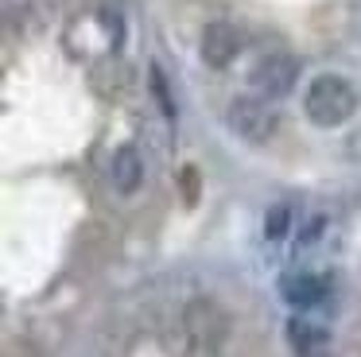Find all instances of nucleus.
I'll use <instances>...</instances> for the list:
<instances>
[{
	"label": "nucleus",
	"instance_id": "2",
	"mask_svg": "<svg viewBox=\"0 0 361 357\" xmlns=\"http://www.w3.org/2000/svg\"><path fill=\"white\" fill-rule=\"evenodd\" d=\"M226 121L249 144H268L276 136V128H280V113L264 97H233L226 109Z\"/></svg>",
	"mask_w": 361,
	"mask_h": 357
},
{
	"label": "nucleus",
	"instance_id": "3",
	"mask_svg": "<svg viewBox=\"0 0 361 357\" xmlns=\"http://www.w3.org/2000/svg\"><path fill=\"white\" fill-rule=\"evenodd\" d=\"M299 59L288 51H276V54H264L257 66L249 70V85L257 90V97H288L299 82Z\"/></svg>",
	"mask_w": 361,
	"mask_h": 357
},
{
	"label": "nucleus",
	"instance_id": "9",
	"mask_svg": "<svg viewBox=\"0 0 361 357\" xmlns=\"http://www.w3.org/2000/svg\"><path fill=\"white\" fill-rule=\"evenodd\" d=\"M288 225H291V206H288V202H276V206L264 214V237L268 241H280L283 233H288Z\"/></svg>",
	"mask_w": 361,
	"mask_h": 357
},
{
	"label": "nucleus",
	"instance_id": "8",
	"mask_svg": "<svg viewBox=\"0 0 361 357\" xmlns=\"http://www.w3.org/2000/svg\"><path fill=\"white\" fill-rule=\"evenodd\" d=\"M288 338H291V349H295L299 357H319L330 341L322 326H311V322H303V318H291L288 322Z\"/></svg>",
	"mask_w": 361,
	"mask_h": 357
},
{
	"label": "nucleus",
	"instance_id": "5",
	"mask_svg": "<svg viewBox=\"0 0 361 357\" xmlns=\"http://www.w3.org/2000/svg\"><path fill=\"white\" fill-rule=\"evenodd\" d=\"M241 51H245V31L229 20H210L202 28V35H198V54L214 70H226Z\"/></svg>",
	"mask_w": 361,
	"mask_h": 357
},
{
	"label": "nucleus",
	"instance_id": "4",
	"mask_svg": "<svg viewBox=\"0 0 361 357\" xmlns=\"http://www.w3.org/2000/svg\"><path fill=\"white\" fill-rule=\"evenodd\" d=\"M183 326H187V338L198 349H218L229 334V318L214 299H190L187 310H183Z\"/></svg>",
	"mask_w": 361,
	"mask_h": 357
},
{
	"label": "nucleus",
	"instance_id": "7",
	"mask_svg": "<svg viewBox=\"0 0 361 357\" xmlns=\"http://www.w3.org/2000/svg\"><path fill=\"white\" fill-rule=\"evenodd\" d=\"M109 178L121 194H133L136 186L144 183V159L136 155V147H121L113 155V167H109Z\"/></svg>",
	"mask_w": 361,
	"mask_h": 357
},
{
	"label": "nucleus",
	"instance_id": "10",
	"mask_svg": "<svg viewBox=\"0 0 361 357\" xmlns=\"http://www.w3.org/2000/svg\"><path fill=\"white\" fill-rule=\"evenodd\" d=\"M148 74H152V93H156V101H159V109H164V116H171V121H175V113H179V109H175V97H171V85H167L164 70L152 62Z\"/></svg>",
	"mask_w": 361,
	"mask_h": 357
},
{
	"label": "nucleus",
	"instance_id": "1",
	"mask_svg": "<svg viewBox=\"0 0 361 357\" xmlns=\"http://www.w3.org/2000/svg\"><path fill=\"white\" fill-rule=\"evenodd\" d=\"M303 113L319 128H342L357 113V90L342 74H319L303 93Z\"/></svg>",
	"mask_w": 361,
	"mask_h": 357
},
{
	"label": "nucleus",
	"instance_id": "6",
	"mask_svg": "<svg viewBox=\"0 0 361 357\" xmlns=\"http://www.w3.org/2000/svg\"><path fill=\"white\" fill-rule=\"evenodd\" d=\"M280 295L291 303V307L307 310V307H314V303H322L326 279L314 276V272H288V276L280 279Z\"/></svg>",
	"mask_w": 361,
	"mask_h": 357
}]
</instances>
